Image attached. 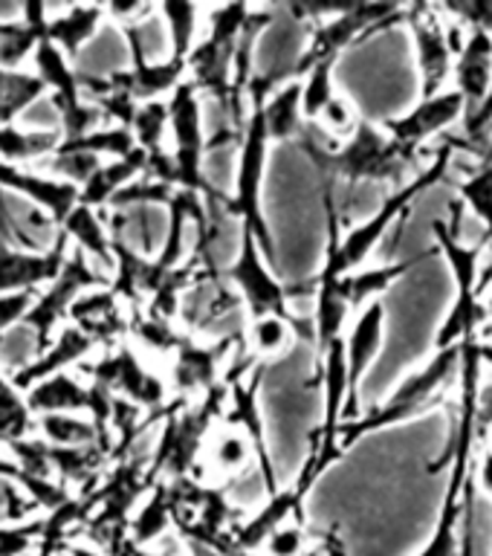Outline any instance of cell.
I'll return each mask as SVG.
<instances>
[{"mask_svg":"<svg viewBox=\"0 0 492 556\" xmlns=\"http://www.w3.org/2000/svg\"><path fill=\"white\" fill-rule=\"evenodd\" d=\"M467 116V102L458 90H443L432 99H420V102L406 111L403 116H391L382 122V130L389 134L400 148H406L408 154H415L429 142V139L441 137L452 125H458Z\"/></svg>","mask_w":492,"mask_h":556,"instance_id":"obj_5","label":"cell"},{"mask_svg":"<svg viewBox=\"0 0 492 556\" xmlns=\"http://www.w3.org/2000/svg\"><path fill=\"white\" fill-rule=\"evenodd\" d=\"M238 139L212 142L200 156V177L209 182V189L229 194L238 182Z\"/></svg>","mask_w":492,"mask_h":556,"instance_id":"obj_19","label":"cell"},{"mask_svg":"<svg viewBox=\"0 0 492 556\" xmlns=\"http://www.w3.org/2000/svg\"><path fill=\"white\" fill-rule=\"evenodd\" d=\"M492 426V382L490 386H481V394H478V432L484 438V432Z\"/></svg>","mask_w":492,"mask_h":556,"instance_id":"obj_37","label":"cell"},{"mask_svg":"<svg viewBox=\"0 0 492 556\" xmlns=\"http://www.w3.org/2000/svg\"><path fill=\"white\" fill-rule=\"evenodd\" d=\"M250 455L252 446L247 441V434L238 432V429H226L220 438L212 446V458L220 469L226 472H241L243 467H250Z\"/></svg>","mask_w":492,"mask_h":556,"instance_id":"obj_30","label":"cell"},{"mask_svg":"<svg viewBox=\"0 0 492 556\" xmlns=\"http://www.w3.org/2000/svg\"><path fill=\"white\" fill-rule=\"evenodd\" d=\"M168 108H165L163 102H146L142 108H137V113H134V142H139L142 146V151L146 154H154V151H160V142H163L165 137V128H168Z\"/></svg>","mask_w":492,"mask_h":556,"instance_id":"obj_26","label":"cell"},{"mask_svg":"<svg viewBox=\"0 0 492 556\" xmlns=\"http://www.w3.org/2000/svg\"><path fill=\"white\" fill-rule=\"evenodd\" d=\"M417 261H394V264H382V267L363 269V273H348V276L337 278V287L342 299L348 302V307L354 311L359 307L363 311L365 304L380 302V295L389 290L398 278H403L408 269L415 267Z\"/></svg>","mask_w":492,"mask_h":556,"instance_id":"obj_14","label":"cell"},{"mask_svg":"<svg viewBox=\"0 0 492 556\" xmlns=\"http://www.w3.org/2000/svg\"><path fill=\"white\" fill-rule=\"evenodd\" d=\"M478 484L492 498V452L484 450L481 455V464H478Z\"/></svg>","mask_w":492,"mask_h":556,"instance_id":"obj_39","label":"cell"},{"mask_svg":"<svg viewBox=\"0 0 492 556\" xmlns=\"http://www.w3.org/2000/svg\"><path fill=\"white\" fill-rule=\"evenodd\" d=\"M261 545L267 556H302L307 547V533L299 521H285Z\"/></svg>","mask_w":492,"mask_h":556,"instance_id":"obj_33","label":"cell"},{"mask_svg":"<svg viewBox=\"0 0 492 556\" xmlns=\"http://www.w3.org/2000/svg\"><path fill=\"white\" fill-rule=\"evenodd\" d=\"M226 498L238 507H258L267 498L264 490V476L258 467H243L241 472H235V478L226 486Z\"/></svg>","mask_w":492,"mask_h":556,"instance_id":"obj_32","label":"cell"},{"mask_svg":"<svg viewBox=\"0 0 492 556\" xmlns=\"http://www.w3.org/2000/svg\"><path fill=\"white\" fill-rule=\"evenodd\" d=\"M165 26H168V35H172V52L174 59L182 61L186 50L191 47V38H194V24H198V7L191 3H165L160 9Z\"/></svg>","mask_w":492,"mask_h":556,"instance_id":"obj_27","label":"cell"},{"mask_svg":"<svg viewBox=\"0 0 492 556\" xmlns=\"http://www.w3.org/2000/svg\"><path fill=\"white\" fill-rule=\"evenodd\" d=\"M17 122H21V130H29V134H61V108L50 96H38L21 111Z\"/></svg>","mask_w":492,"mask_h":556,"instance_id":"obj_31","label":"cell"},{"mask_svg":"<svg viewBox=\"0 0 492 556\" xmlns=\"http://www.w3.org/2000/svg\"><path fill=\"white\" fill-rule=\"evenodd\" d=\"M321 547H325V556H348L345 542H342V536H339L337 530L321 533Z\"/></svg>","mask_w":492,"mask_h":556,"instance_id":"obj_40","label":"cell"},{"mask_svg":"<svg viewBox=\"0 0 492 556\" xmlns=\"http://www.w3.org/2000/svg\"><path fill=\"white\" fill-rule=\"evenodd\" d=\"M492 363V345L481 337L467 339L461 345V400H458V420L452 424L446 450L434 460L429 472L450 467V481L443 490L441 510L429 542H426L417 556H464L461 554V516L467 507L469 476H472V455L476 443L481 441L478 432V394H481V368Z\"/></svg>","mask_w":492,"mask_h":556,"instance_id":"obj_1","label":"cell"},{"mask_svg":"<svg viewBox=\"0 0 492 556\" xmlns=\"http://www.w3.org/2000/svg\"><path fill=\"white\" fill-rule=\"evenodd\" d=\"M321 125V134L328 139H351L354 137L356 125H359V116H356V108L351 104V99L348 96H333L328 102V108L319 113V119H316Z\"/></svg>","mask_w":492,"mask_h":556,"instance_id":"obj_29","label":"cell"},{"mask_svg":"<svg viewBox=\"0 0 492 556\" xmlns=\"http://www.w3.org/2000/svg\"><path fill=\"white\" fill-rule=\"evenodd\" d=\"M255 70L261 73V85H278L285 78L302 73L304 43H307V24L287 12H276L269 17L264 33L255 35Z\"/></svg>","mask_w":492,"mask_h":556,"instance_id":"obj_6","label":"cell"},{"mask_svg":"<svg viewBox=\"0 0 492 556\" xmlns=\"http://www.w3.org/2000/svg\"><path fill=\"white\" fill-rule=\"evenodd\" d=\"M490 556H492V554H490Z\"/></svg>","mask_w":492,"mask_h":556,"instance_id":"obj_43","label":"cell"},{"mask_svg":"<svg viewBox=\"0 0 492 556\" xmlns=\"http://www.w3.org/2000/svg\"><path fill=\"white\" fill-rule=\"evenodd\" d=\"M484 438H487V450L492 452V426H490V429H487V432H484ZM484 438H481V441H484Z\"/></svg>","mask_w":492,"mask_h":556,"instance_id":"obj_42","label":"cell"},{"mask_svg":"<svg viewBox=\"0 0 492 556\" xmlns=\"http://www.w3.org/2000/svg\"><path fill=\"white\" fill-rule=\"evenodd\" d=\"M99 156L87 154V151H61L55 148L50 156H43L38 163H33V172L41 177H55L70 186H85L96 172H99Z\"/></svg>","mask_w":492,"mask_h":556,"instance_id":"obj_17","label":"cell"},{"mask_svg":"<svg viewBox=\"0 0 492 556\" xmlns=\"http://www.w3.org/2000/svg\"><path fill=\"white\" fill-rule=\"evenodd\" d=\"M382 342H386V304L371 302L356 313L354 325L345 337V365H348V400L342 408V424L359 417V391L363 380L374 359L380 356Z\"/></svg>","mask_w":492,"mask_h":556,"instance_id":"obj_7","label":"cell"},{"mask_svg":"<svg viewBox=\"0 0 492 556\" xmlns=\"http://www.w3.org/2000/svg\"><path fill=\"white\" fill-rule=\"evenodd\" d=\"M41 351L43 342L33 328H26L24 321H17V325L0 333V368H7L9 374L29 368L41 356Z\"/></svg>","mask_w":492,"mask_h":556,"instance_id":"obj_21","label":"cell"},{"mask_svg":"<svg viewBox=\"0 0 492 556\" xmlns=\"http://www.w3.org/2000/svg\"><path fill=\"white\" fill-rule=\"evenodd\" d=\"M481 313H484V321L490 325L492 321V287L487 290L484 295H481Z\"/></svg>","mask_w":492,"mask_h":556,"instance_id":"obj_41","label":"cell"},{"mask_svg":"<svg viewBox=\"0 0 492 556\" xmlns=\"http://www.w3.org/2000/svg\"><path fill=\"white\" fill-rule=\"evenodd\" d=\"M302 139V151L311 156V163L330 182H351V186H406L408 165L417 163L415 154L400 148L394 139L382 130V125L359 122L354 137L342 148H328L321 142Z\"/></svg>","mask_w":492,"mask_h":556,"instance_id":"obj_2","label":"cell"},{"mask_svg":"<svg viewBox=\"0 0 492 556\" xmlns=\"http://www.w3.org/2000/svg\"><path fill=\"white\" fill-rule=\"evenodd\" d=\"M261 122H264V134H267L269 139L293 142L304 125L302 85H299V81H287V85L278 87L269 99H264Z\"/></svg>","mask_w":492,"mask_h":556,"instance_id":"obj_15","label":"cell"},{"mask_svg":"<svg viewBox=\"0 0 492 556\" xmlns=\"http://www.w3.org/2000/svg\"><path fill=\"white\" fill-rule=\"evenodd\" d=\"M64 238H73V241L78 243L76 250L93 264L99 276H108V273L116 267V258L111 255L108 235H104L99 217L93 215V208L85 206V203L73 208V212L64 217Z\"/></svg>","mask_w":492,"mask_h":556,"instance_id":"obj_13","label":"cell"},{"mask_svg":"<svg viewBox=\"0 0 492 556\" xmlns=\"http://www.w3.org/2000/svg\"><path fill=\"white\" fill-rule=\"evenodd\" d=\"M252 345L261 354H287L293 348L290 321L276 316V313H267V316L255 319V325H252Z\"/></svg>","mask_w":492,"mask_h":556,"instance_id":"obj_28","label":"cell"},{"mask_svg":"<svg viewBox=\"0 0 492 556\" xmlns=\"http://www.w3.org/2000/svg\"><path fill=\"white\" fill-rule=\"evenodd\" d=\"M165 528V510L163 504L154 502L148 504L146 510H142V516H139V539H154L160 536V530Z\"/></svg>","mask_w":492,"mask_h":556,"instance_id":"obj_36","label":"cell"},{"mask_svg":"<svg viewBox=\"0 0 492 556\" xmlns=\"http://www.w3.org/2000/svg\"><path fill=\"white\" fill-rule=\"evenodd\" d=\"M104 9L99 7H67L61 15L50 17L43 24L41 38L59 47L64 59H73L81 47L96 35V29L104 24Z\"/></svg>","mask_w":492,"mask_h":556,"instance_id":"obj_12","label":"cell"},{"mask_svg":"<svg viewBox=\"0 0 492 556\" xmlns=\"http://www.w3.org/2000/svg\"><path fill=\"white\" fill-rule=\"evenodd\" d=\"M458 203L484 224V241H492V160H481L476 172L455 186Z\"/></svg>","mask_w":492,"mask_h":556,"instance_id":"obj_20","label":"cell"},{"mask_svg":"<svg viewBox=\"0 0 492 556\" xmlns=\"http://www.w3.org/2000/svg\"><path fill=\"white\" fill-rule=\"evenodd\" d=\"M333 64L337 61H321L313 70H307V81L302 85V116L307 122L319 119V113L337 96L333 93Z\"/></svg>","mask_w":492,"mask_h":556,"instance_id":"obj_25","label":"cell"},{"mask_svg":"<svg viewBox=\"0 0 492 556\" xmlns=\"http://www.w3.org/2000/svg\"><path fill=\"white\" fill-rule=\"evenodd\" d=\"M41 41V33L29 24L0 26V70L21 73L26 59L33 55L35 47Z\"/></svg>","mask_w":492,"mask_h":556,"instance_id":"obj_23","label":"cell"},{"mask_svg":"<svg viewBox=\"0 0 492 556\" xmlns=\"http://www.w3.org/2000/svg\"><path fill=\"white\" fill-rule=\"evenodd\" d=\"M67 247L59 243L50 252H24L12 247H0V295L33 293V287L43 281H55L67 264Z\"/></svg>","mask_w":492,"mask_h":556,"instance_id":"obj_9","label":"cell"},{"mask_svg":"<svg viewBox=\"0 0 492 556\" xmlns=\"http://www.w3.org/2000/svg\"><path fill=\"white\" fill-rule=\"evenodd\" d=\"M134 59L130 55L128 38L122 33L119 26L111 24V21H104L90 41L81 47V50L73 55V76H87V78H113L116 73H122V67H128V61Z\"/></svg>","mask_w":492,"mask_h":556,"instance_id":"obj_10","label":"cell"},{"mask_svg":"<svg viewBox=\"0 0 492 556\" xmlns=\"http://www.w3.org/2000/svg\"><path fill=\"white\" fill-rule=\"evenodd\" d=\"M61 142V134H29V130L3 125L0 128V156L7 163H38L50 156Z\"/></svg>","mask_w":492,"mask_h":556,"instance_id":"obj_18","label":"cell"},{"mask_svg":"<svg viewBox=\"0 0 492 556\" xmlns=\"http://www.w3.org/2000/svg\"><path fill=\"white\" fill-rule=\"evenodd\" d=\"M492 85V33L481 26H464V43H461L455 64H452V90H458L467 102V116L484 102ZM464 116V119H467Z\"/></svg>","mask_w":492,"mask_h":556,"instance_id":"obj_8","label":"cell"},{"mask_svg":"<svg viewBox=\"0 0 492 556\" xmlns=\"http://www.w3.org/2000/svg\"><path fill=\"white\" fill-rule=\"evenodd\" d=\"M406 24L420 67V99H432L450 90L452 64L464 43V26L446 21L441 7H408Z\"/></svg>","mask_w":492,"mask_h":556,"instance_id":"obj_4","label":"cell"},{"mask_svg":"<svg viewBox=\"0 0 492 556\" xmlns=\"http://www.w3.org/2000/svg\"><path fill=\"white\" fill-rule=\"evenodd\" d=\"M38 424L52 446H85L96 441V424L78 415H41Z\"/></svg>","mask_w":492,"mask_h":556,"instance_id":"obj_24","label":"cell"},{"mask_svg":"<svg viewBox=\"0 0 492 556\" xmlns=\"http://www.w3.org/2000/svg\"><path fill=\"white\" fill-rule=\"evenodd\" d=\"M432 235L438 250L450 264L455 278V304L446 313V319L434 333V351L461 348L467 339L481 337L484 328V313L478 299V276H481V261H484V238L478 243H461L458 229H452L450 220H432Z\"/></svg>","mask_w":492,"mask_h":556,"instance_id":"obj_3","label":"cell"},{"mask_svg":"<svg viewBox=\"0 0 492 556\" xmlns=\"http://www.w3.org/2000/svg\"><path fill=\"white\" fill-rule=\"evenodd\" d=\"M492 287V241H484V261H481V276H478V299Z\"/></svg>","mask_w":492,"mask_h":556,"instance_id":"obj_38","label":"cell"},{"mask_svg":"<svg viewBox=\"0 0 492 556\" xmlns=\"http://www.w3.org/2000/svg\"><path fill=\"white\" fill-rule=\"evenodd\" d=\"M148 154L146 151H130L128 156H122L116 163L111 165H99V172L85 182V189H81V200H85V206H93V203H111V198L122 186H128L139 172H146Z\"/></svg>","mask_w":492,"mask_h":556,"instance_id":"obj_16","label":"cell"},{"mask_svg":"<svg viewBox=\"0 0 492 556\" xmlns=\"http://www.w3.org/2000/svg\"><path fill=\"white\" fill-rule=\"evenodd\" d=\"M43 96V81L29 73H9L0 70V128L9 119H17L26 104Z\"/></svg>","mask_w":492,"mask_h":556,"instance_id":"obj_22","label":"cell"},{"mask_svg":"<svg viewBox=\"0 0 492 556\" xmlns=\"http://www.w3.org/2000/svg\"><path fill=\"white\" fill-rule=\"evenodd\" d=\"M90 348H93V337H87L85 330L78 328H64L47 354L38 356L24 371L12 374V382H15L17 389H33L38 382L55 377V374H64V365H70L78 356H85Z\"/></svg>","mask_w":492,"mask_h":556,"instance_id":"obj_11","label":"cell"},{"mask_svg":"<svg viewBox=\"0 0 492 556\" xmlns=\"http://www.w3.org/2000/svg\"><path fill=\"white\" fill-rule=\"evenodd\" d=\"M490 125H492V85L490 90H487L484 102L476 108V113L464 119V134H467L464 142H467L469 151H472L476 156H481V151H484V137H487V130H490Z\"/></svg>","mask_w":492,"mask_h":556,"instance_id":"obj_34","label":"cell"},{"mask_svg":"<svg viewBox=\"0 0 492 556\" xmlns=\"http://www.w3.org/2000/svg\"><path fill=\"white\" fill-rule=\"evenodd\" d=\"M33 307V293L0 295V333L24 319V313Z\"/></svg>","mask_w":492,"mask_h":556,"instance_id":"obj_35","label":"cell"}]
</instances>
